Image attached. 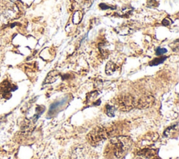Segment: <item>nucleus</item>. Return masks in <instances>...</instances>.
<instances>
[{"label": "nucleus", "mask_w": 179, "mask_h": 159, "mask_svg": "<svg viewBox=\"0 0 179 159\" xmlns=\"http://www.w3.org/2000/svg\"><path fill=\"white\" fill-rule=\"evenodd\" d=\"M34 124L35 123L32 119H25L21 127L22 132L25 133L32 132L34 128Z\"/></svg>", "instance_id": "nucleus-8"}, {"label": "nucleus", "mask_w": 179, "mask_h": 159, "mask_svg": "<svg viewBox=\"0 0 179 159\" xmlns=\"http://www.w3.org/2000/svg\"><path fill=\"white\" fill-rule=\"evenodd\" d=\"M67 101V98H65V99H62L61 101H56V102L53 103V104H51L48 112V117H53L54 115H56L57 113L61 110L62 106H65Z\"/></svg>", "instance_id": "nucleus-5"}, {"label": "nucleus", "mask_w": 179, "mask_h": 159, "mask_svg": "<svg viewBox=\"0 0 179 159\" xmlns=\"http://www.w3.org/2000/svg\"><path fill=\"white\" fill-rule=\"evenodd\" d=\"M157 151L156 149H151V148H144L139 151L137 154L139 156L143 157L145 158H151L157 154Z\"/></svg>", "instance_id": "nucleus-7"}, {"label": "nucleus", "mask_w": 179, "mask_h": 159, "mask_svg": "<svg viewBox=\"0 0 179 159\" xmlns=\"http://www.w3.org/2000/svg\"><path fill=\"white\" fill-rule=\"evenodd\" d=\"M120 110L127 112L131 110L136 106V102L134 99L130 95H122L118 97L115 103Z\"/></svg>", "instance_id": "nucleus-4"}, {"label": "nucleus", "mask_w": 179, "mask_h": 159, "mask_svg": "<svg viewBox=\"0 0 179 159\" xmlns=\"http://www.w3.org/2000/svg\"><path fill=\"white\" fill-rule=\"evenodd\" d=\"M132 145V140L128 136H114L109 140L106 147V151L109 156L116 159L122 158Z\"/></svg>", "instance_id": "nucleus-1"}, {"label": "nucleus", "mask_w": 179, "mask_h": 159, "mask_svg": "<svg viewBox=\"0 0 179 159\" xmlns=\"http://www.w3.org/2000/svg\"><path fill=\"white\" fill-rule=\"evenodd\" d=\"M60 73L57 71H53L50 72L47 76L46 80H44V84H52L55 83L57 80Z\"/></svg>", "instance_id": "nucleus-9"}, {"label": "nucleus", "mask_w": 179, "mask_h": 159, "mask_svg": "<svg viewBox=\"0 0 179 159\" xmlns=\"http://www.w3.org/2000/svg\"><path fill=\"white\" fill-rule=\"evenodd\" d=\"M177 131H178V124H176V125L171 126L169 127L167 129H166L165 131L164 132V135L166 136V137H168L169 135H171V134L173 133V131L177 132Z\"/></svg>", "instance_id": "nucleus-12"}, {"label": "nucleus", "mask_w": 179, "mask_h": 159, "mask_svg": "<svg viewBox=\"0 0 179 159\" xmlns=\"http://www.w3.org/2000/svg\"><path fill=\"white\" fill-rule=\"evenodd\" d=\"M0 11L1 15L8 20H13L18 17V6L11 0H3L0 3Z\"/></svg>", "instance_id": "nucleus-3"}, {"label": "nucleus", "mask_w": 179, "mask_h": 159, "mask_svg": "<svg viewBox=\"0 0 179 159\" xmlns=\"http://www.w3.org/2000/svg\"><path fill=\"white\" fill-rule=\"evenodd\" d=\"M166 58H167V57H166V56L159 57V58H155L154 59L152 62L149 63V64H150V66H157L159 65V64H161L162 63L164 62L166 59Z\"/></svg>", "instance_id": "nucleus-13"}, {"label": "nucleus", "mask_w": 179, "mask_h": 159, "mask_svg": "<svg viewBox=\"0 0 179 159\" xmlns=\"http://www.w3.org/2000/svg\"><path fill=\"white\" fill-rule=\"evenodd\" d=\"M170 23H171V20H170L169 19H168V18L164 19V20H163V21H162V24H164V26L169 25Z\"/></svg>", "instance_id": "nucleus-16"}, {"label": "nucleus", "mask_w": 179, "mask_h": 159, "mask_svg": "<svg viewBox=\"0 0 179 159\" xmlns=\"http://www.w3.org/2000/svg\"><path fill=\"white\" fill-rule=\"evenodd\" d=\"M111 137L110 131L109 128L104 126L95 127L87 135V140L92 146L96 147L102 143L106 140Z\"/></svg>", "instance_id": "nucleus-2"}, {"label": "nucleus", "mask_w": 179, "mask_h": 159, "mask_svg": "<svg viewBox=\"0 0 179 159\" xmlns=\"http://www.w3.org/2000/svg\"><path fill=\"white\" fill-rule=\"evenodd\" d=\"M117 69V66L112 62H109L106 66V73L109 76L113 74Z\"/></svg>", "instance_id": "nucleus-10"}, {"label": "nucleus", "mask_w": 179, "mask_h": 159, "mask_svg": "<svg viewBox=\"0 0 179 159\" xmlns=\"http://www.w3.org/2000/svg\"><path fill=\"white\" fill-rule=\"evenodd\" d=\"M156 159H159V158H156Z\"/></svg>", "instance_id": "nucleus-17"}, {"label": "nucleus", "mask_w": 179, "mask_h": 159, "mask_svg": "<svg viewBox=\"0 0 179 159\" xmlns=\"http://www.w3.org/2000/svg\"><path fill=\"white\" fill-rule=\"evenodd\" d=\"M166 52H167V50H166V48H157V49H156L155 54H156V55L159 56V55H164V54L166 53Z\"/></svg>", "instance_id": "nucleus-14"}, {"label": "nucleus", "mask_w": 179, "mask_h": 159, "mask_svg": "<svg viewBox=\"0 0 179 159\" xmlns=\"http://www.w3.org/2000/svg\"><path fill=\"white\" fill-rule=\"evenodd\" d=\"M115 112H116V108L114 106L111 105H107L105 106V112L107 116L113 117L115 116Z\"/></svg>", "instance_id": "nucleus-11"}, {"label": "nucleus", "mask_w": 179, "mask_h": 159, "mask_svg": "<svg viewBox=\"0 0 179 159\" xmlns=\"http://www.w3.org/2000/svg\"><path fill=\"white\" fill-rule=\"evenodd\" d=\"M154 101L155 99L152 96H146V97L141 98L138 102L136 103V106L141 109H145V108L150 107L153 104Z\"/></svg>", "instance_id": "nucleus-6"}, {"label": "nucleus", "mask_w": 179, "mask_h": 159, "mask_svg": "<svg viewBox=\"0 0 179 159\" xmlns=\"http://www.w3.org/2000/svg\"><path fill=\"white\" fill-rule=\"evenodd\" d=\"M100 8H102V10H106V9H115V8H116V7H114V8H113V7H111V6H107V5H106V4H104V3H100Z\"/></svg>", "instance_id": "nucleus-15"}]
</instances>
